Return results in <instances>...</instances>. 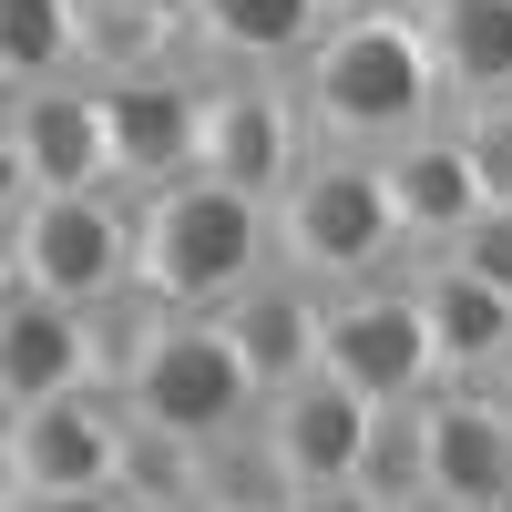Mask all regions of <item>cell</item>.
Listing matches in <instances>:
<instances>
[{
	"label": "cell",
	"mask_w": 512,
	"mask_h": 512,
	"mask_svg": "<svg viewBox=\"0 0 512 512\" xmlns=\"http://www.w3.org/2000/svg\"><path fill=\"white\" fill-rule=\"evenodd\" d=\"M297 103H308V134L328 154H390L410 134L451 123L431 31L410 11H369V21H328V41L297 72Z\"/></svg>",
	"instance_id": "obj_1"
},
{
	"label": "cell",
	"mask_w": 512,
	"mask_h": 512,
	"mask_svg": "<svg viewBox=\"0 0 512 512\" xmlns=\"http://www.w3.org/2000/svg\"><path fill=\"white\" fill-rule=\"evenodd\" d=\"M267 267H277L267 205L216 185V175H185V185L134 205V287L164 318H216L226 297H246Z\"/></svg>",
	"instance_id": "obj_2"
},
{
	"label": "cell",
	"mask_w": 512,
	"mask_h": 512,
	"mask_svg": "<svg viewBox=\"0 0 512 512\" xmlns=\"http://www.w3.org/2000/svg\"><path fill=\"white\" fill-rule=\"evenodd\" d=\"M277 267L308 277V287H359V277H400L410 267V236H400V205H390V175H379V154H308V175H297L277 205Z\"/></svg>",
	"instance_id": "obj_3"
},
{
	"label": "cell",
	"mask_w": 512,
	"mask_h": 512,
	"mask_svg": "<svg viewBox=\"0 0 512 512\" xmlns=\"http://www.w3.org/2000/svg\"><path fill=\"white\" fill-rule=\"evenodd\" d=\"M0 287L103 308L134 287V195H0Z\"/></svg>",
	"instance_id": "obj_4"
},
{
	"label": "cell",
	"mask_w": 512,
	"mask_h": 512,
	"mask_svg": "<svg viewBox=\"0 0 512 512\" xmlns=\"http://www.w3.org/2000/svg\"><path fill=\"white\" fill-rule=\"evenodd\" d=\"M113 400H123L134 431H164V441H226L246 420H267V390L246 379L236 338L216 318H164L154 349L134 359V379H123Z\"/></svg>",
	"instance_id": "obj_5"
},
{
	"label": "cell",
	"mask_w": 512,
	"mask_h": 512,
	"mask_svg": "<svg viewBox=\"0 0 512 512\" xmlns=\"http://www.w3.org/2000/svg\"><path fill=\"white\" fill-rule=\"evenodd\" d=\"M328 379H349L369 410H420L441 379V349H431V318H420V287L410 267L400 277H359V287H328Z\"/></svg>",
	"instance_id": "obj_6"
},
{
	"label": "cell",
	"mask_w": 512,
	"mask_h": 512,
	"mask_svg": "<svg viewBox=\"0 0 512 512\" xmlns=\"http://www.w3.org/2000/svg\"><path fill=\"white\" fill-rule=\"evenodd\" d=\"M308 154H318V134H308L297 82H277V72H205V154H195V175L277 205L308 175Z\"/></svg>",
	"instance_id": "obj_7"
},
{
	"label": "cell",
	"mask_w": 512,
	"mask_h": 512,
	"mask_svg": "<svg viewBox=\"0 0 512 512\" xmlns=\"http://www.w3.org/2000/svg\"><path fill=\"white\" fill-rule=\"evenodd\" d=\"M103 93V144H113V195H164L195 175L205 154V62H154V72H123V82H93Z\"/></svg>",
	"instance_id": "obj_8"
},
{
	"label": "cell",
	"mask_w": 512,
	"mask_h": 512,
	"mask_svg": "<svg viewBox=\"0 0 512 512\" xmlns=\"http://www.w3.org/2000/svg\"><path fill=\"white\" fill-rule=\"evenodd\" d=\"M11 492L0 502H62V492H113L123 482V451H134V420H123L113 390H82L52 410H11Z\"/></svg>",
	"instance_id": "obj_9"
},
{
	"label": "cell",
	"mask_w": 512,
	"mask_h": 512,
	"mask_svg": "<svg viewBox=\"0 0 512 512\" xmlns=\"http://www.w3.org/2000/svg\"><path fill=\"white\" fill-rule=\"evenodd\" d=\"M113 144H103V93L93 82H52V93H11L0 123V195H103Z\"/></svg>",
	"instance_id": "obj_10"
},
{
	"label": "cell",
	"mask_w": 512,
	"mask_h": 512,
	"mask_svg": "<svg viewBox=\"0 0 512 512\" xmlns=\"http://www.w3.org/2000/svg\"><path fill=\"white\" fill-rule=\"evenodd\" d=\"M216 328L236 338V359H246V379L267 400H287L297 379H318V359H328V287H308V277H287V267H267L246 297H226L216 308Z\"/></svg>",
	"instance_id": "obj_11"
},
{
	"label": "cell",
	"mask_w": 512,
	"mask_h": 512,
	"mask_svg": "<svg viewBox=\"0 0 512 512\" xmlns=\"http://www.w3.org/2000/svg\"><path fill=\"white\" fill-rule=\"evenodd\" d=\"M0 390H11V410H52V400L103 390L93 308H62V297L11 287V297H0Z\"/></svg>",
	"instance_id": "obj_12"
},
{
	"label": "cell",
	"mask_w": 512,
	"mask_h": 512,
	"mask_svg": "<svg viewBox=\"0 0 512 512\" xmlns=\"http://www.w3.org/2000/svg\"><path fill=\"white\" fill-rule=\"evenodd\" d=\"M185 52L205 72H277L297 82L308 52L328 41V0H175Z\"/></svg>",
	"instance_id": "obj_13"
},
{
	"label": "cell",
	"mask_w": 512,
	"mask_h": 512,
	"mask_svg": "<svg viewBox=\"0 0 512 512\" xmlns=\"http://www.w3.org/2000/svg\"><path fill=\"white\" fill-rule=\"evenodd\" d=\"M420 420H431V492L472 512H512V390L451 379V390L420 400Z\"/></svg>",
	"instance_id": "obj_14"
},
{
	"label": "cell",
	"mask_w": 512,
	"mask_h": 512,
	"mask_svg": "<svg viewBox=\"0 0 512 512\" xmlns=\"http://www.w3.org/2000/svg\"><path fill=\"white\" fill-rule=\"evenodd\" d=\"M379 175H390V205H400V236L410 256H451L482 216V175H472V144H461V123H431V134H410L379 154Z\"/></svg>",
	"instance_id": "obj_15"
},
{
	"label": "cell",
	"mask_w": 512,
	"mask_h": 512,
	"mask_svg": "<svg viewBox=\"0 0 512 512\" xmlns=\"http://www.w3.org/2000/svg\"><path fill=\"white\" fill-rule=\"evenodd\" d=\"M410 287H420V318H431L441 379L512 390V297L482 287L472 267H451V256H410Z\"/></svg>",
	"instance_id": "obj_16"
},
{
	"label": "cell",
	"mask_w": 512,
	"mask_h": 512,
	"mask_svg": "<svg viewBox=\"0 0 512 512\" xmlns=\"http://www.w3.org/2000/svg\"><path fill=\"white\" fill-rule=\"evenodd\" d=\"M369 400L349 390V379H297L287 400H267V441L287 451V472L297 492H338V482H359V451H369Z\"/></svg>",
	"instance_id": "obj_17"
},
{
	"label": "cell",
	"mask_w": 512,
	"mask_h": 512,
	"mask_svg": "<svg viewBox=\"0 0 512 512\" xmlns=\"http://www.w3.org/2000/svg\"><path fill=\"white\" fill-rule=\"evenodd\" d=\"M420 31H431V62H441L451 113L512 103V0H451V11H431Z\"/></svg>",
	"instance_id": "obj_18"
},
{
	"label": "cell",
	"mask_w": 512,
	"mask_h": 512,
	"mask_svg": "<svg viewBox=\"0 0 512 512\" xmlns=\"http://www.w3.org/2000/svg\"><path fill=\"white\" fill-rule=\"evenodd\" d=\"M0 62L11 93L93 82V0H0Z\"/></svg>",
	"instance_id": "obj_19"
},
{
	"label": "cell",
	"mask_w": 512,
	"mask_h": 512,
	"mask_svg": "<svg viewBox=\"0 0 512 512\" xmlns=\"http://www.w3.org/2000/svg\"><path fill=\"white\" fill-rule=\"evenodd\" d=\"M205 512H297V472H287V451L267 441V420L205 441Z\"/></svg>",
	"instance_id": "obj_20"
},
{
	"label": "cell",
	"mask_w": 512,
	"mask_h": 512,
	"mask_svg": "<svg viewBox=\"0 0 512 512\" xmlns=\"http://www.w3.org/2000/svg\"><path fill=\"white\" fill-rule=\"evenodd\" d=\"M134 512H205V441H164V431H134L123 451V482H113Z\"/></svg>",
	"instance_id": "obj_21"
},
{
	"label": "cell",
	"mask_w": 512,
	"mask_h": 512,
	"mask_svg": "<svg viewBox=\"0 0 512 512\" xmlns=\"http://www.w3.org/2000/svg\"><path fill=\"white\" fill-rule=\"evenodd\" d=\"M359 492H369V502H390V512H410L420 492H431V420H420V410H379V420H369Z\"/></svg>",
	"instance_id": "obj_22"
},
{
	"label": "cell",
	"mask_w": 512,
	"mask_h": 512,
	"mask_svg": "<svg viewBox=\"0 0 512 512\" xmlns=\"http://www.w3.org/2000/svg\"><path fill=\"white\" fill-rule=\"evenodd\" d=\"M451 123H461V144H472L482 216H492V205H512V103H472V113H451Z\"/></svg>",
	"instance_id": "obj_23"
},
{
	"label": "cell",
	"mask_w": 512,
	"mask_h": 512,
	"mask_svg": "<svg viewBox=\"0 0 512 512\" xmlns=\"http://www.w3.org/2000/svg\"><path fill=\"white\" fill-rule=\"evenodd\" d=\"M451 267H472L482 287H502V297H512V205H492V216H472V236L451 246Z\"/></svg>",
	"instance_id": "obj_24"
},
{
	"label": "cell",
	"mask_w": 512,
	"mask_h": 512,
	"mask_svg": "<svg viewBox=\"0 0 512 512\" xmlns=\"http://www.w3.org/2000/svg\"><path fill=\"white\" fill-rule=\"evenodd\" d=\"M297 512H390V502H369L359 482H338V492H297Z\"/></svg>",
	"instance_id": "obj_25"
},
{
	"label": "cell",
	"mask_w": 512,
	"mask_h": 512,
	"mask_svg": "<svg viewBox=\"0 0 512 512\" xmlns=\"http://www.w3.org/2000/svg\"><path fill=\"white\" fill-rule=\"evenodd\" d=\"M11 512H134L123 492H62V502H11Z\"/></svg>",
	"instance_id": "obj_26"
},
{
	"label": "cell",
	"mask_w": 512,
	"mask_h": 512,
	"mask_svg": "<svg viewBox=\"0 0 512 512\" xmlns=\"http://www.w3.org/2000/svg\"><path fill=\"white\" fill-rule=\"evenodd\" d=\"M369 11H400V0H328V21H369Z\"/></svg>",
	"instance_id": "obj_27"
},
{
	"label": "cell",
	"mask_w": 512,
	"mask_h": 512,
	"mask_svg": "<svg viewBox=\"0 0 512 512\" xmlns=\"http://www.w3.org/2000/svg\"><path fill=\"white\" fill-rule=\"evenodd\" d=\"M410 512H472V502H451V492H420V502H410Z\"/></svg>",
	"instance_id": "obj_28"
},
{
	"label": "cell",
	"mask_w": 512,
	"mask_h": 512,
	"mask_svg": "<svg viewBox=\"0 0 512 512\" xmlns=\"http://www.w3.org/2000/svg\"><path fill=\"white\" fill-rule=\"evenodd\" d=\"M400 11H410V21H431V11H451V0H400Z\"/></svg>",
	"instance_id": "obj_29"
}]
</instances>
